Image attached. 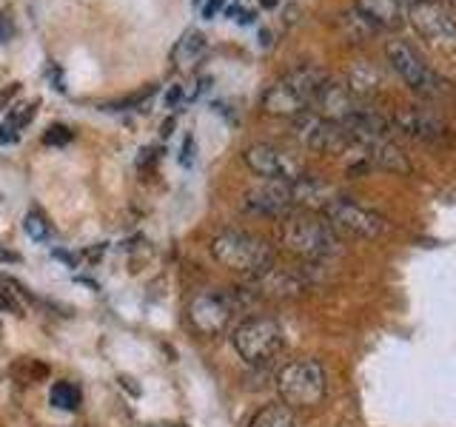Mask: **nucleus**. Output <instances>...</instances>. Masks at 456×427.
<instances>
[{"instance_id":"f257e3e1","label":"nucleus","mask_w":456,"mask_h":427,"mask_svg":"<svg viewBox=\"0 0 456 427\" xmlns=\"http://www.w3.org/2000/svg\"><path fill=\"white\" fill-rule=\"evenodd\" d=\"M280 246L305 262H322L339 254V234L314 211H291L280 220Z\"/></svg>"},{"instance_id":"f03ea898","label":"nucleus","mask_w":456,"mask_h":427,"mask_svg":"<svg viewBox=\"0 0 456 427\" xmlns=\"http://www.w3.org/2000/svg\"><path fill=\"white\" fill-rule=\"evenodd\" d=\"M328 75L314 63L294 66L291 71H285L280 80L268 85V92L263 94V111L274 114V117H297L314 106V97L322 89V83Z\"/></svg>"},{"instance_id":"7ed1b4c3","label":"nucleus","mask_w":456,"mask_h":427,"mask_svg":"<svg viewBox=\"0 0 456 427\" xmlns=\"http://www.w3.org/2000/svg\"><path fill=\"white\" fill-rule=\"evenodd\" d=\"M211 254L220 265L242 277H260L274 268V248L248 231H220L211 239Z\"/></svg>"},{"instance_id":"20e7f679","label":"nucleus","mask_w":456,"mask_h":427,"mask_svg":"<svg viewBox=\"0 0 456 427\" xmlns=\"http://www.w3.org/2000/svg\"><path fill=\"white\" fill-rule=\"evenodd\" d=\"M385 57H388V66L396 71L399 80H403L413 94H419V97H442V94H448V80L425 60L413 43H408V40H391L388 49H385Z\"/></svg>"},{"instance_id":"39448f33","label":"nucleus","mask_w":456,"mask_h":427,"mask_svg":"<svg viewBox=\"0 0 456 427\" xmlns=\"http://www.w3.org/2000/svg\"><path fill=\"white\" fill-rule=\"evenodd\" d=\"M277 391L282 405H289L291 410L317 407L328 391L325 370L314 359H294L277 374Z\"/></svg>"},{"instance_id":"423d86ee","label":"nucleus","mask_w":456,"mask_h":427,"mask_svg":"<svg viewBox=\"0 0 456 427\" xmlns=\"http://www.w3.org/2000/svg\"><path fill=\"white\" fill-rule=\"evenodd\" d=\"M322 217L337 234H346L354 239H377L382 234H388V228H391V222L374 208H365L339 194L322 208Z\"/></svg>"},{"instance_id":"0eeeda50","label":"nucleus","mask_w":456,"mask_h":427,"mask_svg":"<svg viewBox=\"0 0 456 427\" xmlns=\"http://www.w3.org/2000/svg\"><path fill=\"white\" fill-rule=\"evenodd\" d=\"M234 350L240 353L242 362L248 365H268L285 345V334L277 319L271 317H251L242 322L234 336Z\"/></svg>"},{"instance_id":"6e6552de","label":"nucleus","mask_w":456,"mask_h":427,"mask_svg":"<svg viewBox=\"0 0 456 427\" xmlns=\"http://www.w3.org/2000/svg\"><path fill=\"white\" fill-rule=\"evenodd\" d=\"M405 20H411V26L417 28V35L428 46H434L439 54L456 57V18L445 4L419 0V4L408 6Z\"/></svg>"},{"instance_id":"1a4fd4ad","label":"nucleus","mask_w":456,"mask_h":427,"mask_svg":"<svg viewBox=\"0 0 456 427\" xmlns=\"http://www.w3.org/2000/svg\"><path fill=\"white\" fill-rule=\"evenodd\" d=\"M242 160L254 171L256 177H263L268 182H294L299 177H305V163L297 154L285 151L271 142H254L242 151Z\"/></svg>"},{"instance_id":"9d476101","label":"nucleus","mask_w":456,"mask_h":427,"mask_svg":"<svg viewBox=\"0 0 456 427\" xmlns=\"http://www.w3.org/2000/svg\"><path fill=\"white\" fill-rule=\"evenodd\" d=\"M294 137L303 142L305 149L320 154H346L354 149L348 132L334 120L320 117L317 111H303L294 117Z\"/></svg>"},{"instance_id":"9b49d317","label":"nucleus","mask_w":456,"mask_h":427,"mask_svg":"<svg viewBox=\"0 0 456 427\" xmlns=\"http://www.w3.org/2000/svg\"><path fill=\"white\" fill-rule=\"evenodd\" d=\"M234 313V302L223 291H203L189 302V325L203 336H217L225 331Z\"/></svg>"},{"instance_id":"f8f14e48","label":"nucleus","mask_w":456,"mask_h":427,"mask_svg":"<svg viewBox=\"0 0 456 427\" xmlns=\"http://www.w3.org/2000/svg\"><path fill=\"white\" fill-rule=\"evenodd\" d=\"M360 109H362V100L348 89V83H339V80L328 77L322 83V89L317 92V97H314V106L308 111H317L320 117L334 120V123L342 125L348 117H354Z\"/></svg>"},{"instance_id":"ddd939ff","label":"nucleus","mask_w":456,"mask_h":427,"mask_svg":"<svg viewBox=\"0 0 456 427\" xmlns=\"http://www.w3.org/2000/svg\"><path fill=\"white\" fill-rule=\"evenodd\" d=\"M391 125L405 137L419 142H442L448 137V123L439 114L425 109H399L391 117Z\"/></svg>"},{"instance_id":"4468645a","label":"nucleus","mask_w":456,"mask_h":427,"mask_svg":"<svg viewBox=\"0 0 456 427\" xmlns=\"http://www.w3.org/2000/svg\"><path fill=\"white\" fill-rule=\"evenodd\" d=\"M242 208L248 214H256V217L282 220L285 214L294 211L289 182H268L265 180V185H256V189H251L246 197H242Z\"/></svg>"},{"instance_id":"2eb2a0df","label":"nucleus","mask_w":456,"mask_h":427,"mask_svg":"<svg viewBox=\"0 0 456 427\" xmlns=\"http://www.w3.org/2000/svg\"><path fill=\"white\" fill-rule=\"evenodd\" d=\"M354 9L360 12V18L374 28V32L396 28L408 18V6L399 4V0H356Z\"/></svg>"},{"instance_id":"dca6fc26","label":"nucleus","mask_w":456,"mask_h":427,"mask_svg":"<svg viewBox=\"0 0 456 427\" xmlns=\"http://www.w3.org/2000/svg\"><path fill=\"white\" fill-rule=\"evenodd\" d=\"M256 294L268 299H294L305 291V279L289 268H268L265 274L254 277Z\"/></svg>"},{"instance_id":"f3484780","label":"nucleus","mask_w":456,"mask_h":427,"mask_svg":"<svg viewBox=\"0 0 456 427\" xmlns=\"http://www.w3.org/2000/svg\"><path fill=\"white\" fill-rule=\"evenodd\" d=\"M360 149L365 151L370 165L385 168V171H394V174H408V171H411L408 157L403 154V149H399L391 137L374 140V142H368V146H360Z\"/></svg>"},{"instance_id":"a211bd4d","label":"nucleus","mask_w":456,"mask_h":427,"mask_svg":"<svg viewBox=\"0 0 456 427\" xmlns=\"http://www.w3.org/2000/svg\"><path fill=\"white\" fill-rule=\"evenodd\" d=\"M294 424H297L294 410L289 405H282V402L263 405L248 422V427H294Z\"/></svg>"},{"instance_id":"6ab92c4d","label":"nucleus","mask_w":456,"mask_h":427,"mask_svg":"<svg viewBox=\"0 0 456 427\" xmlns=\"http://www.w3.org/2000/svg\"><path fill=\"white\" fill-rule=\"evenodd\" d=\"M206 52V35L197 32V28H191V32H185L183 40L175 46V52H171V57H175L177 66H191L197 63V57Z\"/></svg>"},{"instance_id":"aec40b11","label":"nucleus","mask_w":456,"mask_h":427,"mask_svg":"<svg viewBox=\"0 0 456 427\" xmlns=\"http://www.w3.org/2000/svg\"><path fill=\"white\" fill-rule=\"evenodd\" d=\"M49 399H52V405H54L57 410H77L83 393H80L77 384H71V382H57L54 388H52V393H49Z\"/></svg>"},{"instance_id":"412c9836","label":"nucleus","mask_w":456,"mask_h":427,"mask_svg":"<svg viewBox=\"0 0 456 427\" xmlns=\"http://www.w3.org/2000/svg\"><path fill=\"white\" fill-rule=\"evenodd\" d=\"M23 228H26V234L32 237V239H37V242H49V237H52V228H49V222L40 217V214H26V222H23Z\"/></svg>"},{"instance_id":"4be33fe9","label":"nucleus","mask_w":456,"mask_h":427,"mask_svg":"<svg viewBox=\"0 0 456 427\" xmlns=\"http://www.w3.org/2000/svg\"><path fill=\"white\" fill-rule=\"evenodd\" d=\"M71 140V128L69 125H52L46 134H43V142L46 146H66V142Z\"/></svg>"},{"instance_id":"5701e85b","label":"nucleus","mask_w":456,"mask_h":427,"mask_svg":"<svg viewBox=\"0 0 456 427\" xmlns=\"http://www.w3.org/2000/svg\"><path fill=\"white\" fill-rule=\"evenodd\" d=\"M32 114H35V103H26V106H20L18 111L12 114L6 125L12 128V132H20V128H23L28 120H32Z\"/></svg>"},{"instance_id":"b1692460","label":"nucleus","mask_w":456,"mask_h":427,"mask_svg":"<svg viewBox=\"0 0 456 427\" xmlns=\"http://www.w3.org/2000/svg\"><path fill=\"white\" fill-rule=\"evenodd\" d=\"M14 37V20L9 12H0V46Z\"/></svg>"},{"instance_id":"393cba45","label":"nucleus","mask_w":456,"mask_h":427,"mask_svg":"<svg viewBox=\"0 0 456 427\" xmlns=\"http://www.w3.org/2000/svg\"><path fill=\"white\" fill-rule=\"evenodd\" d=\"M194 163V137H185L183 140V165H191Z\"/></svg>"},{"instance_id":"a878e982","label":"nucleus","mask_w":456,"mask_h":427,"mask_svg":"<svg viewBox=\"0 0 456 427\" xmlns=\"http://www.w3.org/2000/svg\"><path fill=\"white\" fill-rule=\"evenodd\" d=\"M14 140H18V132H12L6 123H0V146H9Z\"/></svg>"},{"instance_id":"bb28decb","label":"nucleus","mask_w":456,"mask_h":427,"mask_svg":"<svg viewBox=\"0 0 456 427\" xmlns=\"http://www.w3.org/2000/svg\"><path fill=\"white\" fill-rule=\"evenodd\" d=\"M0 310H18V302L4 288H0Z\"/></svg>"},{"instance_id":"cd10ccee","label":"nucleus","mask_w":456,"mask_h":427,"mask_svg":"<svg viewBox=\"0 0 456 427\" xmlns=\"http://www.w3.org/2000/svg\"><path fill=\"white\" fill-rule=\"evenodd\" d=\"M223 6V0H208V4L203 6V18L206 20H211L214 18V14H217V9Z\"/></svg>"},{"instance_id":"c85d7f7f","label":"nucleus","mask_w":456,"mask_h":427,"mask_svg":"<svg viewBox=\"0 0 456 427\" xmlns=\"http://www.w3.org/2000/svg\"><path fill=\"white\" fill-rule=\"evenodd\" d=\"M12 94H18V83H14V85H9V89L0 92V106H6V100H9Z\"/></svg>"},{"instance_id":"c756f323","label":"nucleus","mask_w":456,"mask_h":427,"mask_svg":"<svg viewBox=\"0 0 456 427\" xmlns=\"http://www.w3.org/2000/svg\"><path fill=\"white\" fill-rule=\"evenodd\" d=\"M177 100H180V89H177V85H175V89L168 92V106H171V103H177Z\"/></svg>"},{"instance_id":"7c9ffc66","label":"nucleus","mask_w":456,"mask_h":427,"mask_svg":"<svg viewBox=\"0 0 456 427\" xmlns=\"http://www.w3.org/2000/svg\"><path fill=\"white\" fill-rule=\"evenodd\" d=\"M399 4H405V6H413V4H419V0H399Z\"/></svg>"},{"instance_id":"2f4dec72","label":"nucleus","mask_w":456,"mask_h":427,"mask_svg":"<svg viewBox=\"0 0 456 427\" xmlns=\"http://www.w3.org/2000/svg\"><path fill=\"white\" fill-rule=\"evenodd\" d=\"M277 4V0H263V6H274Z\"/></svg>"},{"instance_id":"473e14b6","label":"nucleus","mask_w":456,"mask_h":427,"mask_svg":"<svg viewBox=\"0 0 456 427\" xmlns=\"http://www.w3.org/2000/svg\"><path fill=\"white\" fill-rule=\"evenodd\" d=\"M149 427H168V424H149Z\"/></svg>"},{"instance_id":"72a5a7b5","label":"nucleus","mask_w":456,"mask_h":427,"mask_svg":"<svg viewBox=\"0 0 456 427\" xmlns=\"http://www.w3.org/2000/svg\"><path fill=\"white\" fill-rule=\"evenodd\" d=\"M75 427H83V424H75Z\"/></svg>"},{"instance_id":"f704fd0d","label":"nucleus","mask_w":456,"mask_h":427,"mask_svg":"<svg viewBox=\"0 0 456 427\" xmlns=\"http://www.w3.org/2000/svg\"><path fill=\"white\" fill-rule=\"evenodd\" d=\"M194 4H200V0H194Z\"/></svg>"},{"instance_id":"c9c22d12","label":"nucleus","mask_w":456,"mask_h":427,"mask_svg":"<svg viewBox=\"0 0 456 427\" xmlns=\"http://www.w3.org/2000/svg\"><path fill=\"white\" fill-rule=\"evenodd\" d=\"M451 4H456V0H451Z\"/></svg>"}]
</instances>
